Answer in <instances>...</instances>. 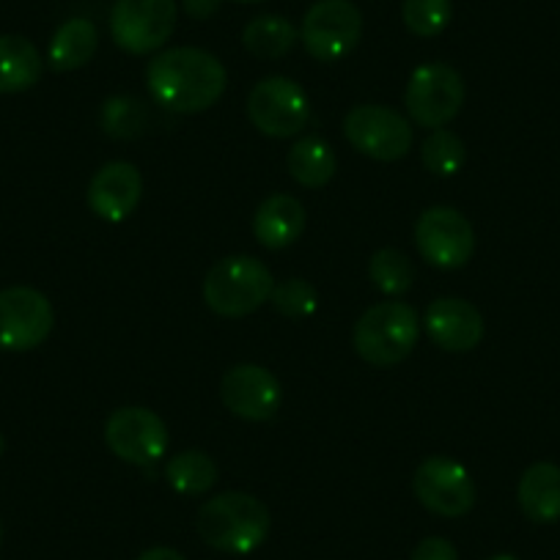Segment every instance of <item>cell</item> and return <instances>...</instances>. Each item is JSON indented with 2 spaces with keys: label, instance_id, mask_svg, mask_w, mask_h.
I'll use <instances>...</instances> for the list:
<instances>
[{
  "label": "cell",
  "instance_id": "cell-1",
  "mask_svg": "<svg viewBox=\"0 0 560 560\" xmlns=\"http://www.w3.org/2000/svg\"><path fill=\"white\" fill-rule=\"evenodd\" d=\"M229 72L201 47H171L149 61L147 89L154 105L179 116L203 113L223 96Z\"/></svg>",
  "mask_w": 560,
  "mask_h": 560
},
{
  "label": "cell",
  "instance_id": "cell-2",
  "mask_svg": "<svg viewBox=\"0 0 560 560\" xmlns=\"http://www.w3.org/2000/svg\"><path fill=\"white\" fill-rule=\"evenodd\" d=\"M269 511L247 492H223L198 509L196 530L203 544L225 555H247L269 536Z\"/></svg>",
  "mask_w": 560,
  "mask_h": 560
},
{
  "label": "cell",
  "instance_id": "cell-3",
  "mask_svg": "<svg viewBox=\"0 0 560 560\" xmlns=\"http://www.w3.org/2000/svg\"><path fill=\"white\" fill-rule=\"evenodd\" d=\"M275 292V278L253 256H225L223 261L214 264L203 280V303L209 311L225 319H242L250 316L269 303Z\"/></svg>",
  "mask_w": 560,
  "mask_h": 560
},
{
  "label": "cell",
  "instance_id": "cell-4",
  "mask_svg": "<svg viewBox=\"0 0 560 560\" xmlns=\"http://www.w3.org/2000/svg\"><path fill=\"white\" fill-rule=\"evenodd\" d=\"M420 336V319L401 300L376 303L358 319L352 332L354 352L374 369H390L412 354Z\"/></svg>",
  "mask_w": 560,
  "mask_h": 560
},
{
  "label": "cell",
  "instance_id": "cell-5",
  "mask_svg": "<svg viewBox=\"0 0 560 560\" xmlns=\"http://www.w3.org/2000/svg\"><path fill=\"white\" fill-rule=\"evenodd\" d=\"M404 105L418 127H448L465 105V80L448 63H423L409 74Z\"/></svg>",
  "mask_w": 560,
  "mask_h": 560
},
{
  "label": "cell",
  "instance_id": "cell-6",
  "mask_svg": "<svg viewBox=\"0 0 560 560\" xmlns=\"http://www.w3.org/2000/svg\"><path fill=\"white\" fill-rule=\"evenodd\" d=\"M176 14V0H116L110 9V36L129 56H149L171 39Z\"/></svg>",
  "mask_w": 560,
  "mask_h": 560
},
{
  "label": "cell",
  "instance_id": "cell-7",
  "mask_svg": "<svg viewBox=\"0 0 560 560\" xmlns=\"http://www.w3.org/2000/svg\"><path fill=\"white\" fill-rule=\"evenodd\" d=\"M343 135L354 152L380 163H396L412 149V124L385 105H358L343 118Z\"/></svg>",
  "mask_w": 560,
  "mask_h": 560
},
{
  "label": "cell",
  "instance_id": "cell-8",
  "mask_svg": "<svg viewBox=\"0 0 560 560\" xmlns=\"http://www.w3.org/2000/svg\"><path fill=\"white\" fill-rule=\"evenodd\" d=\"M363 36V14L352 0H316L305 12L300 39L311 58L322 63L341 61Z\"/></svg>",
  "mask_w": 560,
  "mask_h": 560
},
{
  "label": "cell",
  "instance_id": "cell-9",
  "mask_svg": "<svg viewBox=\"0 0 560 560\" xmlns=\"http://www.w3.org/2000/svg\"><path fill=\"white\" fill-rule=\"evenodd\" d=\"M105 443L121 462L135 467L158 465L168 454L165 420L147 407H118L105 423Z\"/></svg>",
  "mask_w": 560,
  "mask_h": 560
},
{
  "label": "cell",
  "instance_id": "cell-10",
  "mask_svg": "<svg viewBox=\"0 0 560 560\" xmlns=\"http://www.w3.org/2000/svg\"><path fill=\"white\" fill-rule=\"evenodd\" d=\"M247 118L267 138H292L311 118L308 94L292 78H264L247 96Z\"/></svg>",
  "mask_w": 560,
  "mask_h": 560
},
{
  "label": "cell",
  "instance_id": "cell-11",
  "mask_svg": "<svg viewBox=\"0 0 560 560\" xmlns=\"http://www.w3.org/2000/svg\"><path fill=\"white\" fill-rule=\"evenodd\" d=\"M56 325L52 303L31 287L0 292V352H31L50 338Z\"/></svg>",
  "mask_w": 560,
  "mask_h": 560
},
{
  "label": "cell",
  "instance_id": "cell-12",
  "mask_svg": "<svg viewBox=\"0 0 560 560\" xmlns=\"http://www.w3.org/2000/svg\"><path fill=\"white\" fill-rule=\"evenodd\" d=\"M415 247L432 267L459 269L476 253V231L456 209L432 207L415 223Z\"/></svg>",
  "mask_w": 560,
  "mask_h": 560
},
{
  "label": "cell",
  "instance_id": "cell-13",
  "mask_svg": "<svg viewBox=\"0 0 560 560\" xmlns=\"http://www.w3.org/2000/svg\"><path fill=\"white\" fill-rule=\"evenodd\" d=\"M412 492L423 509L445 520L470 514L476 505L472 476L448 456H429L427 462H420L412 476Z\"/></svg>",
  "mask_w": 560,
  "mask_h": 560
},
{
  "label": "cell",
  "instance_id": "cell-14",
  "mask_svg": "<svg viewBox=\"0 0 560 560\" xmlns=\"http://www.w3.org/2000/svg\"><path fill=\"white\" fill-rule=\"evenodd\" d=\"M220 398L236 418L261 423V420L275 418V412L280 409L283 387H280L278 376L264 365L240 363L225 371L220 380Z\"/></svg>",
  "mask_w": 560,
  "mask_h": 560
},
{
  "label": "cell",
  "instance_id": "cell-15",
  "mask_svg": "<svg viewBox=\"0 0 560 560\" xmlns=\"http://www.w3.org/2000/svg\"><path fill=\"white\" fill-rule=\"evenodd\" d=\"M140 196H143L140 171L132 163L116 160V163H107L96 171L89 192H85V201H89V209L100 220L121 223L138 209Z\"/></svg>",
  "mask_w": 560,
  "mask_h": 560
},
{
  "label": "cell",
  "instance_id": "cell-16",
  "mask_svg": "<svg viewBox=\"0 0 560 560\" xmlns=\"http://www.w3.org/2000/svg\"><path fill=\"white\" fill-rule=\"evenodd\" d=\"M429 338L445 352H472L483 341V316L472 303L440 298L429 305L423 319Z\"/></svg>",
  "mask_w": 560,
  "mask_h": 560
},
{
  "label": "cell",
  "instance_id": "cell-17",
  "mask_svg": "<svg viewBox=\"0 0 560 560\" xmlns=\"http://www.w3.org/2000/svg\"><path fill=\"white\" fill-rule=\"evenodd\" d=\"M305 231V207L294 196L275 192L258 203L253 214V234L267 250H283L294 245Z\"/></svg>",
  "mask_w": 560,
  "mask_h": 560
},
{
  "label": "cell",
  "instance_id": "cell-18",
  "mask_svg": "<svg viewBox=\"0 0 560 560\" xmlns=\"http://www.w3.org/2000/svg\"><path fill=\"white\" fill-rule=\"evenodd\" d=\"M522 514L536 525H552L560 520V467L552 462H536L527 467L516 487Z\"/></svg>",
  "mask_w": 560,
  "mask_h": 560
},
{
  "label": "cell",
  "instance_id": "cell-19",
  "mask_svg": "<svg viewBox=\"0 0 560 560\" xmlns=\"http://www.w3.org/2000/svg\"><path fill=\"white\" fill-rule=\"evenodd\" d=\"M45 72L39 50L34 42L18 34L0 36V94H20L39 83Z\"/></svg>",
  "mask_w": 560,
  "mask_h": 560
},
{
  "label": "cell",
  "instance_id": "cell-20",
  "mask_svg": "<svg viewBox=\"0 0 560 560\" xmlns=\"http://www.w3.org/2000/svg\"><path fill=\"white\" fill-rule=\"evenodd\" d=\"M100 47V31L91 20L72 18L52 34L47 61L52 72H74L94 58Z\"/></svg>",
  "mask_w": 560,
  "mask_h": 560
},
{
  "label": "cell",
  "instance_id": "cell-21",
  "mask_svg": "<svg viewBox=\"0 0 560 560\" xmlns=\"http://www.w3.org/2000/svg\"><path fill=\"white\" fill-rule=\"evenodd\" d=\"M287 168L298 185L308 187V190H319L327 182L336 176L338 160L332 147L325 138H316V135H305L289 149L287 154Z\"/></svg>",
  "mask_w": 560,
  "mask_h": 560
},
{
  "label": "cell",
  "instance_id": "cell-22",
  "mask_svg": "<svg viewBox=\"0 0 560 560\" xmlns=\"http://www.w3.org/2000/svg\"><path fill=\"white\" fill-rule=\"evenodd\" d=\"M300 42V31L289 23L287 18L278 14H264L247 23L242 31V45L250 56L261 58V61H278V58L289 56L294 45Z\"/></svg>",
  "mask_w": 560,
  "mask_h": 560
},
{
  "label": "cell",
  "instance_id": "cell-23",
  "mask_svg": "<svg viewBox=\"0 0 560 560\" xmlns=\"http://www.w3.org/2000/svg\"><path fill=\"white\" fill-rule=\"evenodd\" d=\"M218 476L220 472L212 456L198 448L182 451V454L171 456V462L165 465V481L174 492L185 494V498L207 494L218 483Z\"/></svg>",
  "mask_w": 560,
  "mask_h": 560
},
{
  "label": "cell",
  "instance_id": "cell-24",
  "mask_svg": "<svg viewBox=\"0 0 560 560\" xmlns=\"http://www.w3.org/2000/svg\"><path fill=\"white\" fill-rule=\"evenodd\" d=\"M147 124H149V110L138 96L118 94L102 102L100 127L102 132L110 135V138L132 140L138 138V135H143Z\"/></svg>",
  "mask_w": 560,
  "mask_h": 560
},
{
  "label": "cell",
  "instance_id": "cell-25",
  "mask_svg": "<svg viewBox=\"0 0 560 560\" xmlns=\"http://www.w3.org/2000/svg\"><path fill=\"white\" fill-rule=\"evenodd\" d=\"M369 278L382 294H387V298H401V294H407L412 289L415 267L404 250L382 247V250H376L371 256Z\"/></svg>",
  "mask_w": 560,
  "mask_h": 560
},
{
  "label": "cell",
  "instance_id": "cell-26",
  "mask_svg": "<svg viewBox=\"0 0 560 560\" xmlns=\"http://www.w3.org/2000/svg\"><path fill=\"white\" fill-rule=\"evenodd\" d=\"M420 160H423L427 171H432V174L456 176L462 168H465V160H467L465 140L445 127L432 129V135L423 140Z\"/></svg>",
  "mask_w": 560,
  "mask_h": 560
},
{
  "label": "cell",
  "instance_id": "cell-27",
  "mask_svg": "<svg viewBox=\"0 0 560 560\" xmlns=\"http://www.w3.org/2000/svg\"><path fill=\"white\" fill-rule=\"evenodd\" d=\"M404 25L420 39H432L448 28L454 18V0H404Z\"/></svg>",
  "mask_w": 560,
  "mask_h": 560
},
{
  "label": "cell",
  "instance_id": "cell-28",
  "mask_svg": "<svg viewBox=\"0 0 560 560\" xmlns=\"http://www.w3.org/2000/svg\"><path fill=\"white\" fill-rule=\"evenodd\" d=\"M280 316L287 319H308L319 308V294L311 287L308 280L303 278H289L283 283H275V292L269 298Z\"/></svg>",
  "mask_w": 560,
  "mask_h": 560
},
{
  "label": "cell",
  "instance_id": "cell-29",
  "mask_svg": "<svg viewBox=\"0 0 560 560\" xmlns=\"http://www.w3.org/2000/svg\"><path fill=\"white\" fill-rule=\"evenodd\" d=\"M409 560H459L454 544L443 536H429L412 549V558Z\"/></svg>",
  "mask_w": 560,
  "mask_h": 560
},
{
  "label": "cell",
  "instance_id": "cell-30",
  "mask_svg": "<svg viewBox=\"0 0 560 560\" xmlns=\"http://www.w3.org/2000/svg\"><path fill=\"white\" fill-rule=\"evenodd\" d=\"M182 9H185L187 18L192 20H209L218 14L220 0H182Z\"/></svg>",
  "mask_w": 560,
  "mask_h": 560
},
{
  "label": "cell",
  "instance_id": "cell-31",
  "mask_svg": "<svg viewBox=\"0 0 560 560\" xmlns=\"http://www.w3.org/2000/svg\"><path fill=\"white\" fill-rule=\"evenodd\" d=\"M138 560H187L179 549H171V547H152L147 552L140 555Z\"/></svg>",
  "mask_w": 560,
  "mask_h": 560
},
{
  "label": "cell",
  "instance_id": "cell-32",
  "mask_svg": "<svg viewBox=\"0 0 560 560\" xmlns=\"http://www.w3.org/2000/svg\"><path fill=\"white\" fill-rule=\"evenodd\" d=\"M489 560H520V558H514V555H494V558Z\"/></svg>",
  "mask_w": 560,
  "mask_h": 560
},
{
  "label": "cell",
  "instance_id": "cell-33",
  "mask_svg": "<svg viewBox=\"0 0 560 560\" xmlns=\"http://www.w3.org/2000/svg\"><path fill=\"white\" fill-rule=\"evenodd\" d=\"M7 451V440H3V434H0V454Z\"/></svg>",
  "mask_w": 560,
  "mask_h": 560
},
{
  "label": "cell",
  "instance_id": "cell-34",
  "mask_svg": "<svg viewBox=\"0 0 560 560\" xmlns=\"http://www.w3.org/2000/svg\"><path fill=\"white\" fill-rule=\"evenodd\" d=\"M236 3H261V0H236Z\"/></svg>",
  "mask_w": 560,
  "mask_h": 560
},
{
  "label": "cell",
  "instance_id": "cell-35",
  "mask_svg": "<svg viewBox=\"0 0 560 560\" xmlns=\"http://www.w3.org/2000/svg\"><path fill=\"white\" fill-rule=\"evenodd\" d=\"M0 544H3V525H0Z\"/></svg>",
  "mask_w": 560,
  "mask_h": 560
}]
</instances>
